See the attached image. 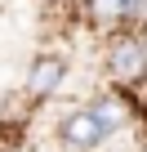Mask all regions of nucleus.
<instances>
[{
	"instance_id": "f257e3e1",
	"label": "nucleus",
	"mask_w": 147,
	"mask_h": 152,
	"mask_svg": "<svg viewBox=\"0 0 147 152\" xmlns=\"http://www.w3.org/2000/svg\"><path fill=\"white\" fill-rule=\"evenodd\" d=\"M58 139L71 148V152H94L98 143H107V130L98 125V116L89 107H76L62 125H58Z\"/></svg>"
},
{
	"instance_id": "f03ea898",
	"label": "nucleus",
	"mask_w": 147,
	"mask_h": 152,
	"mask_svg": "<svg viewBox=\"0 0 147 152\" xmlns=\"http://www.w3.org/2000/svg\"><path fill=\"white\" fill-rule=\"evenodd\" d=\"M107 72L116 81H143L147 76V45L138 36H120L107 54Z\"/></svg>"
},
{
	"instance_id": "7ed1b4c3",
	"label": "nucleus",
	"mask_w": 147,
	"mask_h": 152,
	"mask_svg": "<svg viewBox=\"0 0 147 152\" xmlns=\"http://www.w3.org/2000/svg\"><path fill=\"white\" fill-rule=\"evenodd\" d=\"M62 76H67V63H62L58 54H40V58L31 63V72H27V94H31V99H49V94L62 85Z\"/></svg>"
},
{
	"instance_id": "20e7f679",
	"label": "nucleus",
	"mask_w": 147,
	"mask_h": 152,
	"mask_svg": "<svg viewBox=\"0 0 147 152\" xmlns=\"http://www.w3.org/2000/svg\"><path fill=\"white\" fill-rule=\"evenodd\" d=\"M89 112L98 116V125H103L107 134H116V130H120V125L129 121V112H125V103H120V99H112V94H103L98 103H89Z\"/></svg>"
},
{
	"instance_id": "39448f33",
	"label": "nucleus",
	"mask_w": 147,
	"mask_h": 152,
	"mask_svg": "<svg viewBox=\"0 0 147 152\" xmlns=\"http://www.w3.org/2000/svg\"><path fill=\"white\" fill-rule=\"evenodd\" d=\"M85 5H89V18L94 23H120L138 0H85Z\"/></svg>"
}]
</instances>
